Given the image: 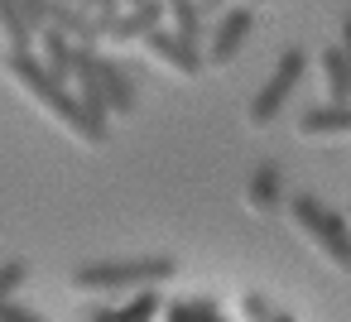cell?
<instances>
[{
	"instance_id": "1",
	"label": "cell",
	"mask_w": 351,
	"mask_h": 322,
	"mask_svg": "<svg viewBox=\"0 0 351 322\" xmlns=\"http://www.w3.org/2000/svg\"><path fill=\"white\" fill-rule=\"evenodd\" d=\"M0 68H5V77L29 97V106H39L68 140H77V145H87V149H101L106 145V121H92L82 106H77V97H73V87H63V82H53L49 73H44V63L34 58V49H20V53H5L0 58Z\"/></svg>"
},
{
	"instance_id": "2",
	"label": "cell",
	"mask_w": 351,
	"mask_h": 322,
	"mask_svg": "<svg viewBox=\"0 0 351 322\" xmlns=\"http://www.w3.org/2000/svg\"><path fill=\"white\" fill-rule=\"evenodd\" d=\"M178 274L173 255H135V260H92L73 269V288L77 293H97V298H130L145 288H164Z\"/></svg>"
},
{
	"instance_id": "3",
	"label": "cell",
	"mask_w": 351,
	"mask_h": 322,
	"mask_svg": "<svg viewBox=\"0 0 351 322\" xmlns=\"http://www.w3.org/2000/svg\"><path fill=\"white\" fill-rule=\"evenodd\" d=\"M289 221L313 240V250H317L327 264L351 269V226H346L341 212H332V207H322L317 197L298 193V197H289Z\"/></svg>"
},
{
	"instance_id": "4",
	"label": "cell",
	"mask_w": 351,
	"mask_h": 322,
	"mask_svg": "<svg viewBox=\"0 0 351 322\" xmlns=\"http://www.w3.org/2000/svg\"><path fill=\"white\" fill-rule=\"evenodd\" d=\"M303 68H308V53L303 49H284L279 53V63L269 68V77L260 82V92L250 97V106H245V125L250 130H265L279 111H284V101L298 92V82H303Z\"/></svg>"
},
{
	"instance_id": "5",
	"label": "cell",
	"mask_w": 351,
	"mask_h": 322,
	"mask_svg": "<svg viewBox=\"0 0 351 322\" xmlns=\"http://www.w3.org/2000/svg\"><path fill=\"white\" fill-rule=\"evenodd\" d=\"M250 29H255V10H250V5H226V10L217 15V25H212V39H207V53H202V63H212V68H226V63H231V58L245 49Z\"/></svg>"
},
{
	"instance_id": "6",
	"label": "cell",
	"mask_w": 351,
	"mask_h": 322,
	"mask_svg": "<svg viewBox=\"0 0 351 322\" xmlns=\"http://www.w3.org/2000/svg\"><path fill=\"white\" fill-rule=\"evenodd\" d=\"M140 44H145V53H149L164 73H173V77H197V73L207 68L202 53H197V44H183V39L169 34V29H154V34H145Z\"/></svg>"
},
{
	"instance_id": "7",
	"label": "cell",
	"mask_w": 351,
	"mask_h": 322,
	"mask_svg": "<svg viewBox=\"0 0 351 322\" xmlns=\"http://www.w3.org/2000/svg\"><path fill=\"white\" fill-rule=\"evenodd\" d=\"M154 29H164V0H145V5H130V10H121L106 29H101V44H140L145 34H154Z\"/></svg>"
},
{
	"instance_id": "8",
	"label": "cell",
	"mask_w": 351,
	"mask_h": 322,
	"mask_svg": "<svg viewBox=\"0 0 351 322\" xmlns=\"http://www.w3.org/2000/svg\"><path fill=\"white\" fill-rule=\"evenodd\" d=\"M97 82H101V106H106V116H116V121L135 116V82H130V73H125L116 58L97 53Z\"/></svg>"
},
{
	"instance_id": "9",
	"label": "cell",
	"mask_w": 351,
	"mask_h": 322,
	"mask_svg": "<svg viewBox=\"0 0 351 322\" xmlns=\"http://www.w3.org/2000/svg\"><path fill=\"white\" fill-rule=\"evenodd\" d=\"M49 29H58V34H63L68 44H77V49H97V44H101L92 10H77L73 0H49Z\"/></svg>"
},
{
	"instance_id": "10",
	"label": "cell",
	"mask_w": 351,
	"mask_h": 322,
	"mask_svg": "<svg viewBox=\"0 0 351 322\" xmlns=\"http://www.w3.org/2000/svg\"><path fill=\"white\" fill-rule=\"evenodd\" d=\"M73 53H77V44H68L58 29H49V25H44V29L34 34V58H39V63H44V73H49L53 82H63V87L73 82Z\"/></svg>"
},
{
	"instance_id": "11",
	"label": "cell",
	"mask_w": 351,
	"mask_h": 322,
	"mask_svg": "<svg viewBox=\"0 0 351 322\" xmlns=\"http://www.w3.org/2000/svg\"><path fill=\"white\" fill-rule=\"evenodd\" d=\"M159 308H164L159 288H145V293H130V298H121V303L92 308V312H87V322H154V317H159Z\"/></svg>"
},
{
	"instance_id": "12",
	"label": "cell",
	"mask_w": 351,
	"mask_h": 322,
	"mask_svg": "<svg viewBox=\"0 0 351 322\" xmlns=\"http://www.w3.org/2000/svg\"><path fill=\"white\" fill-rule=\"evenodd\" d=\"M279 202H284V178H279V169H274V164H255V173H250V183H245V207H250L255 216H265V212H279Z\"/></svg>"
},
{
	"instance_id": "13",
	"label": "cell",
	"mask_w": 351,
	"mask_h": 322,
	"mask_svg": "<svg viewBox=\"0 0 351 322\" xmlns=\"http://www.w3.org/2000/svg\"><path fill=\"white\" fill-rule=\"evenodd\" d=\"M298 135H308V140H337V135H351V101H346V106H313V111H303Z\"/></svg>"
},
{
	"instance_id": "14",
	"label": "cell",
	"mask_w": 351,
	"mask_h": 322,
	"mask_svg": "<svg viewBox=\"0 0 351 322\" xmlns=\"http://www.w3.org/2000/svg\"><path fill=\"white\" fill-rule=\"evenodd\" d=\"M317 63H322L327 106H346V101H351V73H346V58H341V49H322V53H317Z\"/></svg>"
},
{
	"instance_id": "15",
	"label": "cell",
	"mask_w": 351,
	"mask_h": 322,
	"mask_svg": "<svg viewBox=\"0 0 351 322\" xmlns=\"http://www.w3.org/2000/svg\"><path fill=\"white\" fill-rule=\"evenodd\" d=\"M164 20H169V34H178L183 44H197L202 29H207V15L197 10V0H169Z\"/></svg>"
},
{
	"instance_id": "16",
	"label": "cell",
	"mask_w": 351,
	"mask_h": 322,
	"mask_svg": "<svg viewBox=\"0 0 351 322\" xmlns=\"http://www.w3.org/2000/svg\"><path fill=\"white\" fill-rule=\"evenodd\" d=\"M0 44H5V53H20V49H34V29L20 20L15 0H0Z\"/></svg>"
},
{
	"instance_id": "17",
	"label": "cell",
	"mask_w": 351,
	"mask_h": 322,
	"mask_svg": "<svg viewBox=\"0 0 351 322\" xmlns=\"http://www.w3.org/2000/svg\"><path fill=\"white\" fill-rule=\"evenodd\" d=\"M25 279H29V260H0V303H10V293L15 288H25Z\"/></svg>"
},
{
	"instance_id": "18",
	"label": "cell",
	"mask_w": 351,
	"mask_h": 322,
	"mask_svg": "<svg viewBox=\"0 0 351 322\" xmlns=\"http://www.w3.org/2000/svg\"><path fill=\"white\" fill-rule=\"evenodd\" d=\"M15 10H20V20H25L34 34L49 25V0H15Z\"/></svg>"
},
{
	"instance_id": "19",
	"label": "cell",
	"mask_w": 351,
	"mask_h": 322,
	"mask_svg": "<svg viewBox=\"0 0 351 322\" xmlns=\"http://www.w3.org/2000/svg\"><path fill=\"white\" fill-rule=\"evenodd\" d=\"M0 322H44V317L29 312V308H20V303H0Z\"/></svg>"
},
{
	"instance_id": "20",
	"label": "cell",
	"mask_w": 351,
	"mask_h": 322,
	"mask_svg": "<svg viewBox=\"0 0 351 322\" xmlns=\"http://www.w3.org/2000/svg\"><path fill=\"white\" fill-rule=\"evenodd\" d=\"M337 49H341V58H346V73H351V15L341 20V44H337Z\"/></svg>"
},
{
	"instance_id": "21",
	"label": "cell",
	"mask_w": 351,
	"mask_h": 322,
	"mask_svg": "<svg viewBox=\"0 0 351 322\" xmlns=\"http://www.w3.org/2000/svg\"><path fill=\"white\" fill-rule=\"evenodd\" d=\"M226 5H231V0H197V10H202L207 20H217V15H221Z\"/></svg>"
},
{
	"instance_id": "22",
	"label": "cell",
	"mask_w": 351,
	"mask_h": 322,
	"mask_svg": "<svg viewBox=\"0 0 351 322\" xmlns=\"http://www.w3.org/2000/svg\"><path fill=\"white\" fill-rule=\"evenodd\" d=\"M130 5H145V0H125V10H130Z\"/></svg>"
},
{
	"instance_id": "23",
	"label": "cell",
	"mask_w": 351,
	"mask_h": 322,
	"mask_svg": "<svg viewBox=\"0 0 351 322\" xmlns=\"http://www.w3.org/2000/svg\"><path fill=\"white\" fill-rule=\"evenodd\" d=\"M245 5H250V10H255V5H265V0H245Z\"/></svg>"
},
{
	"instance_id": "24",
	"label": "cell",
	"mask_w": 351,
	"mask_h": 322,
	"mask_svg": "<svg viewBox=\"0 0 351 322\" xmlns=\"http://www.w3.org/2000/svg\"><path fill=\"white\" fill-rule=\"evenodd\" d=\"M269 322H289V317H274V312H269Z\"/></svg>"
},
{
	"instance_id": "25",
	"label": "cell",
	"mask_w": 351,
	"mask_h": 322,
	"mask_svg": "<svg viewBox=\"0 0 351 322\" xmlns=\"http://www.w3.org/2000/svg\"><path fill=\"white\" fill-rule=\"evenodd\" d=\"M164 5H169V0H164Z\"/></svg>"
}]
</instances>
